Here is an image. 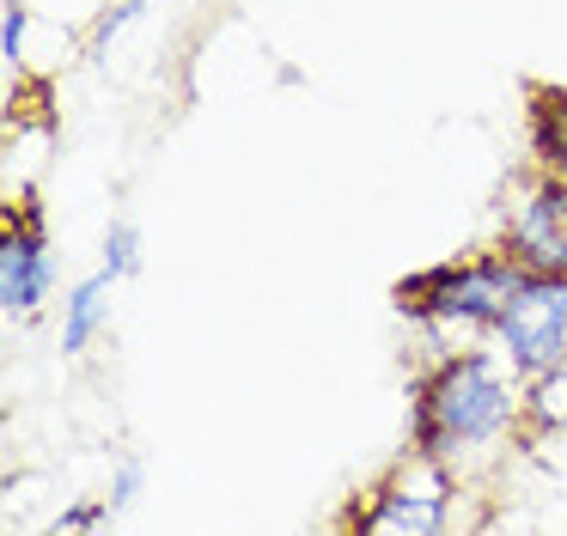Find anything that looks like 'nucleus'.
<instances>
[{"label":"nucleus","mask_w":567,"mask_h":536,"mask_svg":"<svg viewBox=\"0 0 567 536\" xmlns=\"http://www.w3.org/2000/svg\"><path fill=\"white\" fill-rule=\"evenodd\" d=\"M530 268L513 262V256H482V262H464V268H433V275L409 280V287H396V305L415 317H427V323H488L506 311V299H513L518 287H525Z\"/></svg>","instance_id":"f03ea898"},{"label":"nucleus","mask_w":567,"mask_h":536,"mask_svg":"<svg viewBox=\"0 0 567 536\" xmlns=\"http://www.w3.org/2000/svg\"><path fill=\"white\" fill-rule=\"evenodd\" d=\"M141 12H147V0H123V7H116L111 19H104V37H111V31H123V24H128V19H141Z\"/></svg>","instance_id":"4468645a"},{"label":"nucleus","mask_w":567,"mask_h":536,"mask_svg":"<svg viewBox=\"0 0 567 536\" xmlns=\"http://www.w3.org/2000/svg\"><path fill=\"white\" fill-rule=\"evenodd\" d=\"M116 280H123L116 268H99L92 280H80V287L68 292V311H62V353H80L104 323H111V292H116Z\"/></svg>","instance_id":"0eeeda50"},{"label":"nucleus","mask_w":567,"mask_h":536,"mask_svg":"<svg viewBox=\"0 0 567 536\" xmlns=\"http://www.w3.org/2000/svg\"><path fill=\"white\" fill-rule=\"evenodd\" d=\"M135 262H141V238H135V226H111V238H104V268L128 275Z\"/></svg>","instance_id":"9d476101"},{"label":"nucleus","mask_w":567,"mask_h":536,"mask_svg":"<svg viewBox=\"0 0 567 536\" xmlns=\"http://www.w3.org/2000/svg\"><path fill=\"white\" fill-rule=\"evenodd\" d=\"M513 365V360H506ZM494 353H452L421 378L415 396V445L452 470L470 451H494L525 421V390L506 378Z\"/></svg>","instance_id":"f257e3e1"},{"label":"nucleus","mask_w":567,"mask_h":536,"mask_svg":"<svg viewBox=\"0 0 567 536\" xmlns=\"http://www.w3.org/2000/svg\"><path fill=\"white\" fill-rule=\"evenodd\" d=\"M452 524V475L433 451L415 445V463H403L391 487L379 494V506L360 518V530L372 536H440Z\"/></svg>","instance_id":"20e7f679"},{"label":"nucleus","mask_w":567,"mask_h":536,"mask_svg":"<svg viewBox=\"0 0 567 536\" xmlns=\"http://www.w3.org/2000/svg\"><path fill=\"white\" fill-rule=\"evenodd\" d=\"M513 372H543L567 353V275H525V287L506 299V311L494 317Z\"/></svg>","instance_id":"7ed1b4c3"},{"label":"nucleus","mask_w":567,"mask_h":536,"mask_svg":"<svg viewBox=\"0 0 567 536\" xmlns=\"http://www.w3.org/2000/svg\"><path fill=\"white\" fill-rule=\"evenodd\" d=\"M530 153L537 171L567 183V92H530Z\"/></svg>","instance_id":"6e6552de"},{"label":"nucleus","mask_w":567,"mask_h":536,"mask_svg":"<svg viewBox=\"0 0 567 536\" xmlns=\"http://www.w3.org/2000/svg\"><path fill=\"white\" fill-rule=\"evenodd\" d=\"M525 426L567 439V353L555 365H543V372H530V384H525Z\"/></svg>","instance_id":"1a4fd4ad"},{"label":"nucleus","mask_w":567,"mask_h":536,"mask_svg":"<svg viewBox=\"0 0 567 536\" xmlns=\"http://www.w3.org/2000/svg\"><path fill=\"white\" fill-rule=\"evenodd\" d=\"M135 487H141V463H123V470H116V487L104 499H111V506H123V499H135Z\"/></svg>","instance_id":"ddd939ff"},{"label":"nucleus","mask_w":567,"mask_h":536,"mask_svg":"<svg viewBox=\"0 0 567 536\" xmlns=\"http://www.w3.org/2000/svg\"><path fill=\"white\" fill-rule=\"evenodd\" d=\"M111 518V499H104V506H80V512H62V518H55V530H92V524H104Z\"/></svg>","instance_id":"f8f14e48"},{"label":"nucleus","mask_w":567,"mask_h":536,"mask_svg":"<svg viewBox=\"0 0 567 536\" xmlns=\"http://www.w3.org/2000/svg\"><path fill=\"white\" fill-rule=\"evenodd\" d=\"M506 256L530 275H567V183L543 171L506 214Z\"/></svg>","instance_id":"39448f33"},{"label":"nucleus","mask_w":567,"mask_h":536,"mask_svg":"<svg viewBox=\"0 0 567 536\" xmlns=\"http://www.w3.org/2000/svg\"><path fill=\"white\" fill-rule=\"evenodd\" d=\"M0 49H7V61H19V49H25V7H19V0H7V24H0Z\"/></svg>","instance_id":"9b49d317"},{"label":"nucleus","mask_w":567,"mask_h":536,"mask_svg":"<svg viewBox=\"0 0 567 536\" xmlns=\"http://www.w3.org/2000/svg\"><path fill=\"white\" fill-rule=\"evenodd\" d=\"M50 292V256H43L38 226H7V244H0V305L19 317H31Z\"/></svg>","instance_id":"423d86ee"}]
</instances>
